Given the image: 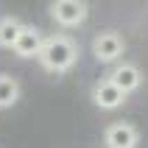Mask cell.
I'll return each mask as SVG.
<instances>
[{"label": "cell", "mask_w": 148, "mask_h": 148, "mask_svg": "<svg viewBox=\"0 0 148 148\" xmlns=\"http://www.w3.org/2000/svg\"><path fill=\"white\" fill-rule=\"evenodd\" d=\"M36 59H39V64L48 73H64V70H70L75 64V59H78V45L70 36H64V34H53V36H48V39L42 42Z\"/></svg>", "instance_id": "cell-1"}, {"label": "cell", "mask_w": 148, "mask_h": 148, "mask_svg": "<svg viewBox=\"0 0 148 148\" xmlns=\"http://www.w3.org/2000/svg\"><path fill=\"white\" fill-rule=\"evenodd\" d=\"M103 143L109 148H132L137 145V129L129 123H112L103 134Z\"/></svg>", "instance_id": "cell-6"}, {"label": "cell", "mask_w": 148, "mask_h": 148, "mask_svg": "<svg viewBox=\"0 0 148 148\" xmlns=\"http://www.w3.org/2000/svg\"><path fill=\"white\" fill-rule=\"evenodd\" d=\"M42 42H45V36H42L39 28H34V25H23L20 34H17V39H14V45H11V50H14L20 59H34L36 53H39Z\"/></svg>", "instance_id": "cell-3"}, {"label": "cell", "mask_w": 148, "mask_h": 148, "mask_svg": "<svg viewBox=\"0 0 148 148\" xmlns=\"http://www.w3.org/2000/svg\"><path fill=\"white\" fill-rule=\"evenodd\" d=\"M17 101H20V84H17V78L0 73V109L14 106Z\"/></svg>", "instance_id": "cell-8"}, {"label": "cell", "mask_w": 148, "mask_h": 148, "mask_svg": "<svg viewBox=\"0 0 148 148\" xmlns=\"http://www.w3.org/2000/svg\"><path fill=\"white\" fill-rule=\"evenodd\" d=\"M109 81H115L123 92H132V90L140 87L143 75H140V70H137L134 64H117L115 70H112V75H109Z\"/></svg>", "instance_id": "cell-7"}, {"label": "cell", "mask_w": 148, "mask_h": 148, "mask_svg": "<svg viewBox=\"0 0 148 148\" xmlns=\"http://www.w3.org/2000/svg\"><path fill=\"white\" fill-rule=\"evenodd\" d=\"M50 14L59 25L73 28V25H81L87 20V3L84 0H53Z\"/></svg>", "instance_id": "cell-2"}, {"label": "cell", "mask_w": 148, "mask_h": 148, "mask_svg": "<svg viewBox=\"0 0 148 148\" xmlns=\"http://www.w3.org/2000/svg\"><path fill=\"white\" fill-rule=\"evenodd\" d=\"M123 36L115 31H106L101 34V36H95V42H92V53H95V59L98 62H115V59L123 56Z\"/></svg>", "instance_id": "cell-4"}, {"label": "cell", "mask_w": 148, "mask_h": 148, "mask_svg": "<svg viewBox=\"0 0 148 148\" xmlns=\"http://www.w3.org/2000/svg\"><path fill=\"white\" fill-rule=\"evenodd\" d=\"M92 101L98 103L101 109H117L120 103L126 101V92L117 87L115 81H98L95 84V90H92Z\"/></svg>", "instance_id": "cell-5"}, {"label": "cell", "mask_w": 148, "mask_h": 148, "mask_svg": "<svg viewBox=\"0 0 148 148\" xmlns=\"http://www.w3.org/2000/svg\"><path fill=\"white\" fill-rule=\"evenodd\" d=\"M20 28H23V23L17 17H3L0 20V48H11L17 34H20Z\"/></svg>", "instance_id": "cell-9"}]
</instances>
